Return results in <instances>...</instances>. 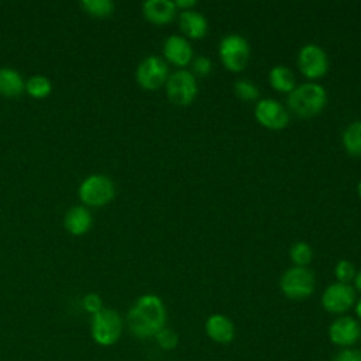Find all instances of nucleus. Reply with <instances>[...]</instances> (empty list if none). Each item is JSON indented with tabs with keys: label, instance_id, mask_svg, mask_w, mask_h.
<instances>
[{
	"label": "nucleus",
	"instance_id": "nucleus-20",
	"mask_svg": "<svg viewBox=\"0 0 361 361\" xmlns=\"http://www.w3.org/2000/svg\"><path fill=\"white\" fill-rule=\"evenodd\" d=\"M344 149L355 158H361V120L347 126L341 135Z\"/></svg>",
	"mask_w": 361,
	"mask_h": 361
},
{
	"label": "nucleus",
	"instance_id": "nucleus-14",
	"mask_svg": "<svg viewBox=\"0 0 361 361\" xmlns=\"http://www.w3.org/2000/svg\"><path fill=\"white\" fill-rule=\"evenodd\" d=\"M204 331L210 340L217 344H228L234 340L235 327L234 323L224 314L214 313L207 317L204 323Z\"/></svg>",
	"mask_w": 361,
	"mask_h": 361
},
{
	"label": "nucleus",
	"instance_id": "nucleus-26",
	"mask_svg": "<svg viewBox=\"0 0 361 361\" xmlns=\"http://www.w3.org/2000/svg\"><path fill=\"white\" fill-rule=\"evenodd\" d=\"M155 341L157 344L162 348V350H173L176 345H178V334L168 329V327H164L161 329L157 334H155Z\"/></svg>",
	"mask_w": 361,
	"mask_h": 361
},
{
	"label": "nucleus",
	"instance_id": "nucleus-11",
	"mask_svg": "<svg viewBox=\"0 0 361 361\" xmlns=\"http://www.w3.org/2000/svg\"><path fill=\"white\" fill-rule=\"evenodd\" d=\"M257 121L268 130H282L289 123V113L282 103L272 97L261 99L255 104Z\"/></svg>",
	"mask_w": 361,
	"mask_h": 361
},
{
	"label": "nucleus",
	"instance_id": "nucleus-15",
	"mask_svg": "<svg viewBox=\"0 0 361 361\" xmlns=\"http://www.w3.org/2000/svg\"><path fill=\"white\" fill-rule=\"evenodd\" d=\"M142 13L149 23L165 25L175 18L176 7L171 0H148L142 4Z\"/></svg>",
	"mask_w": 361,
	"mask_h": 361
},
{
	"label": "nucleus",
	"instance_id": "nucleus-30",
	"mask_svg": "<svg viewBox=\"0 0 361 361\" xmlns=\"http://www.w3.org/2000/svg\"><path fill=\"white\" fill-rule=\"evenodd\" d=\"M176 10H182V11H186V10H193V7L197 4L196 0H175L173 1Z\"/></svg>",
	"mask_w": 361,
	"mask_h": 361
},
{
	"label": "nucleus",
	"instance_id": "nucleus-22",
	"mask_svg": "<svg viewBox=\"0 0 361 361\" xmlns=\"http://www.w3.org/2000/svg\"><path fill=\"white\" fill-rule=\"evenodd\" d=\"M289 257H290L292 262L295 264V267H306L307 264L312 262L313 251L307 243L298 241L290 247Z\"/></svg>",
	"mask_w": 361,
	"mask_h": 361
},
{
	"label": "nucleus",
	"instance_id": "nucleus-32",
	"mask_svg": "<svg viewBox=\"0 0 361 361\" xmlns=\"http://www.w3.org/2000/svg\"><path fill=\"white\" fill-rule=\"evenodd\" d=\"M355 314H357V317L361 320V299H358L357 302H355Z\"/></svg>",
	"mask_w": 361,
	"mask_h": 361
},
{
	"label": "nucleus",
	"instance_id": "nucleus-28",
	"mask_svg": "<svg viewBox=\"0 0 361 361\" xmlns=\"http://www.w3.org/2000/svg\"><path fill=\"white\" fill-rule=\"evenodd\" d=\"M82 306L87 313L93 316L103 309V300L97 293H87L82 299Z\"/></svg>",
	"mask_w": 361,
	"mask_h": 361
},
{
	"label": "nucleus",
	"instance_id": "nucleus-7",
	"mask_svg": "<svg viewBox=\"0 0 361 361\" xmlns=\"http://www.w3.org/2000/svg\"><path fill=\"white\" fill-rule=\"evenodd\" d=\"M79 197L87 206H104L114 197V185L104 175H90L80 183Z\"/></svg>",
	"mask_w": 361,
	"mask_h": 361
},
{
	"label": "nucleus",
	"instance_id": "nucleus-23",
	"mask_svg": "<svg viewBox=\"0 0 361 361\" xmlns=\"http://www.w3.org/2000/svg\"><path fill=\"white\" fill-rule=\"evenodd\" d=\"M82 7L93 17H107L114 11V4L110 0H83Z\"/></svg>",
	"mask_w": 361,
	"mask_h": 361
},
{
	"label": "nucleus",
	"instance_id": "nucleus-33",
	"mask_svg": "<svg viewBox=\"0 0 361 361\" xmlns=\"http://www.w3.org/2000/svg\"><path fill=\"white\" fill-rule=\"evenodd\" d=\"M357 192H358V196L361 197V180L358 182V186H357Z\"/></svg>",
	"mask_w": 361,
	"mask_h": 361
},
{
	"label": "nucleus",
	"instance_id": "nucleus-10",
	"mask_svg": "<svg viewBox=\"0 0 361 361\" xmlns=\"http://www.w3.org/2000/svg\"><path fill=\"white\" fill-rule=\"evenodd\" d=\"M355 305V289L350 283H330L322 295V306L333 314H343Z\"/></svg>",
	"mask_w": 361,
	"mask_h": 361
},
{
	"label": "nucleus",
	"instance_id": "nucleus-1",
	"mask_svg": "<svg viewBox=\"0 0 361 361\" xmlns=\"http://www.w3.org/2000/svg\"><path fill=\"white\" fill-rule=\"evenodd\" d=\"M127 327L137 338H149L165 327L166 309L162 299L154 293L140 296L130 307L127 317Z\"/></svg>",
	"mask_w": 361,
	"mask_h": 361
},
{
	"label": "nucleus",
	"instance_id": "nucleus-17",
	"mask_svg": "<svg viewBox=\"0 0 361 361\" xmlns=\"http://www.w3.org/2000/svg\"><path fill=\"white\" fill-rule=\"evenodd\" d=\"M92 216L90 212L83 206H73L71 207L63 217L65 228L73 235L85 234L92 226Z\"/></svg>",
	"mask_w": 361,
	"mask_h": 361
},
{
	"label": "nucleus",
	"instance_id": "nucleus-27",
	"mask_svg": "<svg viewBox=\"0 0 361 361\" xmlns=\"http://www.w3.org/2000/svg\"><path fill=\"white\" fill-rule=\"evenodd\" d=\"M213 71V62L212 59H209L204 55H199L192 61V73L200 78H204L207 75H210Z\"/></svg>",
	"mask_w": 361,
	"mask_h": 361
},
{
	"label": "nucleus",
	"instance_id": "nucleus-31",
	"mask_svg": "<svg viewBox=\"0 0 361 361\" xmlns=\"http://www.w3.org/2000/svg\"><path fill=\"white\" fill-rule=\"evenodd\" d=\"M353 282H354V286H353V288H354L355 290L361 292V271H358V272L355 274V276H354Z\"/></svg>",
	"mask_w": 361,
	"mask_h": 361
},
{
	"label": "nucleus",
	"instance_id": "nucleus-18",
	"mask_svg": "<svg viewBox=\"0 0 361 361\" xmlns=\"http://www.w3.org/2000/svg\"><path fill=\"white\" fill-rule=\"evenodd\" d=\"M25 90L21 75L11 68H0V94L6 97H17Z\"/></svg>",
	"mask_w": 361,
	"mask_h": 361
},
{
	"label": "nucleus",
	"instance_id": "nucleus-2",
	"mask_svg": "<svg viewBox=\"0 0 361 361\" xmlns=\"http://www.w3.org/2000/svg\"><path fill=\"white\" fill-rule=\"evenodd\" d=\"M327 103L326 89L316 82L296 85L288 94V107L299 117L309 118L317 116Z\"/></svg>",
	"mask_w": 361,
	"mask_h": 361
},
{
	"label": "nucleus",
	"instance_id": "nucleus-5",
	"mask_svg": "<svg viewBox=\"0 0 361 361\" xmlns=\"http://www.w3.org/2000/svg\"><path fill=\"white\" fill-rule=\"evenodd\" d=\"M219 56L230 72H241L250 59V44L240 34H228L219 44Z\"/></svg>",
	"mask_w": 361,
	"mask_h": 361
},
{
	"label": "nucleus",
	"instance_id": "nucleus-9",
	"mask_svg": "<svg viewBox=\"0 0 361 361\" xmlns=\"http://www.w3.org/2000/svg\"><path fill=\"white\" fill-rule=\"evenodd\" d=\"M298 68L305 78L310 80L319 79L329 71V56L322 47L306 44L299 49Z\"/></svg>",
	"mask_w": 361,
	"mask_h": 361
},
{
	"label": "nucleus",
	"instance_id": "nucleus-3",
	"mask_svg": "<svg viewBox=\"0 0 361 361\" xmlns=\"http://www.w3.org/2000/svg\"><path fill=\"white\" fill-rule=\"evenodd\" d=\"M123 333V319L117 310L103 307L92 316L90 336L102 347H110L118 341Z\"/></svg>",
	"mask_w": 361,
	"mask_h": 361
},
{
	"label": "nucleus",
	"instance_id": "nucleus-21",
	"mask_svg": "<svg viewBox=\"0 0 361 361\" xmlns=\"http://www.w3.org/2000/svg\"><path fill=\"white\" fill-rule=\"evenodd\" d=\"M25 92L31 97H35V99L47 97L51 93V82L48 80V78H45L42 75L31 76L25 82Z\"/></svg>",
	"mask_w": 361,
	"mask_h": 361
},
{
	"label": "nucleus",
	"instance_id": "nucleus-8",
	"mask_svg": "<svg viewBox=\"0 0 361 361\" xmlns=\"http://www.w3.org/2000/svg\"><path fill=\"white\" fill-rule=\"evenodd\" d=\"M168 65L166 62L157 56L149 55L144 58L135 71V79L138 85L145 90H157L164 86L168 80Z\"/></svg>",
	"mask_w": 361,
	"mask_h": 361
},
{
	"label": "nucleus",
	"instance_id": "nucleus-13",
	"mask_svg": "<svg viewBox=\"0 0 361 361\" xmlns=\"http://www.w3.org/2000/svg\"><path fill=\"white\" fill-rule=\"evenodd\" d=\"M164 56L172 65L183 68L193 59V49L189 41L182 35H171L165 39L162 48Z\"/></svg>",
	"mask_w": 361,
	"mask_h": 361
},
{
	"label": "nucleus",
	"instance_id": "nucleus-4",
	"mask_svg": "<svg viewBox=\"0 0 361 361\" xmlns=\"http://www.w3.org/2000/svg\"><path fill=\"white\" fill-rule=\"evenodd\" d=\"M316 279L307 267H292L283 272L279 281L282 293L292 300H303L313 295Z\"/></svg>",
	"mask_w": 361,
	"mask_h": 361
},
{
	"label": "nucleus",
	"instance_id": "nucleus-29",
	"mask_svg": "<svg viewBox=\"0 0 361 361\" xmlns=\"http://www.w3.org/2000/svg\"><path fill=\"white\" fill-rule=\"evenodd\" d=\"M331 361H361V350L357 348H343L334 355Z\"/></svg>",
	"mask_w": 361,
	"mask_h": 361
},
{
	"label": "nucleus",
	"instance_id": "nucleus-24",
	"mask_svg": "<svg viewBox=\"0 0 361 361\" xmlns=\"http://www.w3.org/2000/svg\"><path fill=\"white\" fill-rule=\"evenodd\" d=\"M234 92H235L237 97L244 102L257 100L259 96V90H258L257 85H254L252 82H250L247 79H238L234 83Z\"/></svg>",
	"mask_w": 361,
	"mask_h": 361
},
{
	"label": "nucleus",
	"instance_id": "nucleus-25",
	"mask_svg": "<svg viewBox=\"0 0 361 361\" xmlns=\"http://www.w3.org/2000/svg\"><path fill=\"white\" fill-rule=\"evenodd\" d=\"M357 271H355V267L351 261L348 259H341L336 264L334 267V276L337 279V282H341V283H350L354 276H355Z\"/></svg>",
	"mask_w": 361,
	"mask_h": 361
},
{
	"label": "nucleus",
	"instance_id": "nucleus-19",
	"mask_svg": "<svg viewBox=\"0 0 361 361\" xmlns=\"http://www.w3.org/2000/svg\"><path fill=\"white\" fill-rule=\"evenodd\" d=\"M271 86L281 93H290L296 87L295 73L285 65H275L269 71Z\"/></svg>",
	"mask_w": 361,
	"mask_h": 361
},
{
	"label": "nucleus",
	"instance_id": "nucleus-6",
	"mask_svg": "<svg viewBox=\"0 0 361 361\" xmlns=\"http://www.w3.org/2000/svg\"><path fill=\"white\" fill-rule=\"evenodd\" d=\"M165 86L168 99L176 106L190 104L197 94L196 78L186 69H179L169 75Z\"/></svg>",
	"mask_w": 361,
	"mask_h": 361
},
{
	"label": "nucleus",
	"instance_id": "nucleus-16",
	"mask_svg": "<svg viewBox=\"0 0 361 361\" xmlns=\"http://www.w3.org/2000/svg\"><path fill=\"white\" fill-rule=\"evenodd\" d=\"M179 28L188 38L200 39L206 35L209 30V23L203 14L195 10H186L180 11Z\"/></svg>",
	"mask_w": 361,
	"mask_h": 361
},
{
	"label": "nucleus",
	"instance_id": "nucleus-12",
	"mask_svg": "<svg viewBox=\"0 0 361 361\" xmlns=\"http://www.w3.org/2000/svg\"><path fill=\"white\" fill-rule=\"evenodd\" d=\"M330 341L341 348H351L361 337V326L351 316H340L329 326Z\"/></svg>",
	"mask_w": 361,
	"mask_h": 361
}]
</instances>
